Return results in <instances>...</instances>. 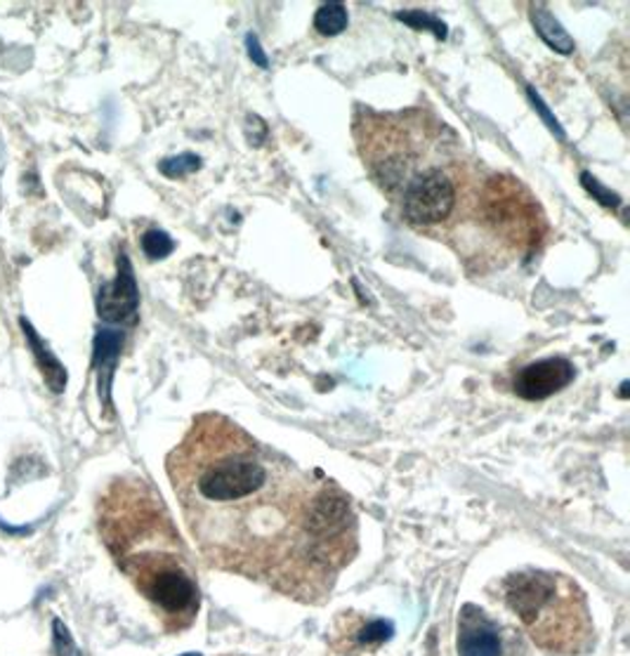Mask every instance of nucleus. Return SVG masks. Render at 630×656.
Wrapping results in <instances>:
<instances>
[{
  "label": "nucleus",
  "mask_w": 630,
  "mask_h": 656,
  "mask_svg": "<svg viewBox=\"0 0 630 656\" xmlns=\"http://www.w3.org/2000/svg\"><path fill=\"white\" fill-rule=\"evenodd\" d=\"M165 465L208 564L300 602L327 598L341 572L312 529L327 482H314L218 411L194 418Z\"/></svg>",
  "instance_id": "f257e3e1"
},
{
  "label": "nucleus",
  "mask_w": 630,
  "mask_h": 656,
  "mask_svg": "<svg viewBox=\"0 0 630 656\" xmlns=\"http://www.w3.org/2000/svg\"><path fill=\"white\" fill-rule=\"evenodd\" d=\"M100 533L142 595L175 574L190 572L180 533L163 500L140 480H118L100 503Z\"/></svg>",
  "instance_id": "f03ea898"
},
{
  "label": "nucleus",
  "mask_w": 630,
  "mask_h": 656,
  "mask_svg": "<svg viewBox=\"0 0 630 656\" xmlns=\"http://www.w3.org/2000/svg\"><path fill=\"white\" fill-rule=\"evenodd\" d=\"M546 234L543 210L525 182L489 175L474 182L447 241L466 263L480 269L505 267L529 255Z\"/></svg>",
  "instance_id": "7ed1b4c3"
},
{
  "label": "nucleus",
  "mask_w": 630,
  "mask_h": 656,
  "mask_svg": "<svg viewBox=\"0 0 630 656\" xmlns=\"http://www.w3.org/2000/svg\"><path fill=\"white\" fill-rule=\"evenodd\" d=\"M447 137L449 128L421 110L378 114L366 106L355 118L362 163L378 189L392 198L427 168L456 157Z\"/></svg>",
  "instance_id": "20e7f679"
},
{
  "label": "nucleus",
  "mask_w": 630,
  "mask_h": 656,
  "mask_svg": "<svg viewBox=\"0 0 630 656\" xmlns=\"http://www.w3.org/2000/svg\"><path fill=\"white\" fill-rule=\"evenodd\" d=\"M505 602L543 652L576 656L595 643L586 595L570 576L527 569L505 582Z\"/></svg>",
  "instance_id": "39448f33"
},
{
  "label": "nucleus",
  "mask_w": 630,
  "mask_h": 656,
  "mask_svg": "<svg viewBox=\"0 0 630 656\" xmlns=\"http://www.w3.org/2000/svg\"><path fill=\"white\" fill-rule=\"evenodd\" d=\"M478 180V168L458 157L427 168L399 194L404 220L421 234L444 239Z\"/></svg>",
  "instance_id": "423d86ee"
},
{
  "label": "nucleus",
  "mask_w": 630,
  "mask_h": 656,
  "mask_svg": "<svg viewBox=\"0 0 630 656\" xmlns=\"http://www.w3.org/2000/svg\"><path fill=\"white\" fill-rule=\"evenodd\" d=\"M576 378V369L570 359L550 357L529 364L515 376V394L527 402L548 400L550 394L564 390Z\"/></svg>",
  "instance_id": "0eeeda50"
},
{
  "label": "nucleus",
  "mask_w": 630,
  "mask_h": 656,
  "mask_svg": "<svg viewBox=\"0 0 630 656\" xmlns=\"http://www.w3.org/2000/svg\"><path fill=\"white\" fill-rule=\"evenodd\" d=\"M505 643L499 625L482 609L468 605L458 621L460 656H503Z\"/></svg>",
  "instance_id": "6e6552de"
},
{
  "label": "nucleus",
  "mask_w": 630,
  "mask_h": 656,
  "mask_svg": "<svg viewBox=\"0 0 630 656\" xmlns=\"http://www.w3.org/2000/svg\"><path fill=\"white\" fill-rule=\"evenodd\" d=\"M137 284L126 255H121L118 274L112 284H104L98 298V312L104 322H128L137 312Z\"/></svg>",
  "instance_id": "1a4fd4ad"
},
{
  "label": "nucleus",
  "mask_w": 630,
  "mask_h": 656,
  "mask_svg": "<svg viewBox=\"0 0 630 656\" xmlns=\"http://www.w3.org/2000/svg\"><path fill=\"white\" fill-rule=\"evenodd\" d=\"M22 329L26 331L28 345H31V349H34V355H36V361H38L41 371H43L45 383H48V388H50L53 392L59 394L61 390H65V385H67V371H65V366H61V364L57 361V357L50 353L48 345L43 343V338H38V333L34 331V326H31V324L26 322V319H22Z\"/></svg>",
  "instance_id": "9d476101"
},
{
  "label": "nucleus",
  "mask_w": 630,
  "mask_h": 656,
  "mask_svg": "<svg viewBox=\"0 0 630 656\" xmlns=\"http://www.w3.org/2000/svg\"><path fill=\"white\" fill-rule=\"evenodd\" d=\"M531 22L536 26V32H539V36L546 41L548 48H552L560 55H572L574 53V38L566 34V28L552 18V14L546 10V8H534V14H531Z\"/></svg>",
  "instance_id": "9b49d317"
},
{
  "label": "nucleus",
  "mask_w": 630,
  "mask_h": 656,
  "mask_svg": "<svg viewBox=\"0 0 630 656\" xmlns=\"http://www.w3.org/2000/svg\"><path fill=\"white\" fill-rule=\"evenodd\" d=\"M123 345V335L118 331H100L95 338V366L102 376V396L106 400L110 394V378L114 371V364L118 359Z\"/></svg>",
  "instance_id": "f8f14e48"
},
{
  "label": "nucleus",
  "mask_w": 630,
  "mask_h": 656,
  "mask_svg": "<svg viewBox=\"0 0 630 656\" xmlns=\"http://www.w3.org/2000/svg\"><path fill=\"white\" fill-rule=\"evenodd\" d=\"M314 28L321 36H337L347 28V10L341 3L321 5L314 14Z\"/></svg>",
  "instance_id": "ddd939ff"
},
{
  "label": "nucleus",
  "mask_w": 630,
  "mask_h": 656,
  "mask_svg": "<svg viewBox=\"0 0 630 656\" xmlns=\"http://www.w3.org/2000/svg\"><path fill=\"white\" fill-rule=\"evenodd\" d=\"M392 633H394V625L390 621L376 619V621H368L366 625H362V629L355 633V643L359 647L368 649V647L388 643V640L392 637Z\"/></svg>",
  "instance_id": "4468645a"
},
{
  "label": "nucleus",
  "mask_w": 630,
  "mask_h": 656,
  "mask_svg": "<svg viewBox=\"0 0 630 656\" xmlns=\"http://www.w3.org/2000/svg\"><path fill=\"white\" fill-rule=\"evenodd\" d=\"M142 251L151 261H163L175 251V241L161 230H151L142 237Z\"/></svg>",
  "instance_id": "2eb2a0df"
},
{
  "label": "nucleus",
  "mask_w": 630,
  "mask_h": 656,
  "mask_svg": "<svg viewBox=\"0 0 630 656\" xmlns=\"http://www.w3.org/2000/svg\"><path fill=\"white\" fill-rule=\"evenodd\" d=\"M198 168H202V159H198L196 154H180V157H173V159H163L159 163V171L165 177H171V180L196 173Z\"/></svg>",
  "instance_id": "dca6fc26"
},
{
  "label": "nucleus",
  "mask_w": 630,
  "mask_h": 656,
  "mask_svg": "<svg viewBox=\"0 0 630 656\" xmlns=\"http://www.w3.org/2000/svg\"><path fill=\"white\" fill-rule=\"evenodd\" d=\"M399 22H404L413 28H427V32H433L437 38H447V24L439 22L433 14L425 12H399L397 14Z\"/></svg>",
  "instance_id": "f3484780"
},
{
  "label": "nucleus",
  "mask_w": 630,
  "mask_h": 656,
  "mask_svg": "<svg viewBox=\"0 0 630 656\" xmlns=\"http://www.w3.org/2000/svg\"><path fill=\"white\" fill-rule=\"evenodd\" d=\"M581 185L586 187L597 202H600L603 206H607V208H617L619 204H621V196L619 194H614L611 189H607V187H603L600 182H597L591 173H581Z\"/></svg>",
  "instance_id": "a211bd4d"
},
{
  "label": "nucleus",
  "mask_w": 630,
  "mask_h": 656,
  "mask_svg": "<svg viewBox=\"0 0 630 656\" xmlns=\"http://www.w3.org/2000/svg\"><path fill=\"white\" fill-rule=\"evenodd\" d=\"M53 633H55V652H57V656H81L79 649H76L73 640H71L65 623L55 621L53 623Z\"/></svg>",
  "instance_id": "6ab92c4d"
},
{
  "label": "nucleus",
  "mask_w": 630,
  "mask_h": 656,
  "mask_svg": "<svg viewBox=\"0 0 630 656\" xmlns=\"http://www.w3.org/2000/svg\"><path fill=\"white\" fill-rule=\"evenodd\" d=\"M245 43H249V55H251V59L253 62L257 65V67H267V57L263 55V50H260V43H257V38L251 34L249 38H245Z\"/></svg>",
  "instance_id": "aec40b11"
},
{
  "label": "nucleus",
  "mask_w": 630,
  "mask_h": 656,
  "mask_svg": "<svg viewBox=\"0 0 630 656\" xmlns=\"http://www.w3.org/2000/svg\"><path fill=\"white\" fill-rule=\"evenodd\" d=\"M529 97H531V102H534V104H536V106H539V112H541V114H543V116H546V118H548V124H550V126H552V130H555V133H558V135H560V137H562V128H560V124H558V120H555V118H552V116H550V114H548V106H546V104H543V102H541V97H539V95H536V93H534V90H531V88H529Z\"/></svg>",
  "instance_id": "412c9836"
},
{
  "label": "nucleus",
  "mask_w": 630,
  "mask_h": 656,
  "mask_svg": "<svg viewBox=\"0 0 630 656\" xmlns=\"http://www.w3.org/2000/svg\"><path fill=\"white\" fill-rule=\"evenodd\" d=\"M184 656H202V654H184Z\"/></svg>",
  "instance_id": "4be33fe9"
}]
</instances>
